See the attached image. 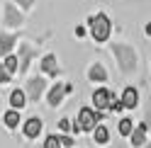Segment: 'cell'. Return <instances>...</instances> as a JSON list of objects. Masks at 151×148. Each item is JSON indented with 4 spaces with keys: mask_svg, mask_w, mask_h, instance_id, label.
Returning <instances> with one entry per match:
<instances>
[{
    "mask_svg": "<svg viewBox=\"0 0 151 148\" xmlns=\"http://www.w3.org/2000/svg\"><path fill=\"white\" fill-rule=\"evenodd\" d=\"M88 27H90V34H93V39H95L98 44H102V41H107V39H110L112 22H110V17H107L105 12L93 15L90 20H88Z\"/></svg>",
    "mask_w": 151,
    "mask_h": 148,
    "instance_id": "cell-1",
    "label": "cell"
},
{
    "mask_svg": "<svg viewBox=\"0 0 151 148\" xmlns=\"http://www.w3.org/2000/svg\"><path fill=\"white\" fill-rule=\"evenodd\" d=\"M105 112H98L95 107H81L78 109V119H76V131H93L100 122Z\"/></svg>",
    "mask_w": 151,
    "mask_h": 148,
    "instance_id": "cell-2",
    "label": "cell"
},
{
    "mask_svg": "<svg viewBox=\"0 0 151 148\" xmlns=\"http://www.w3.org/2000/svg\"><path fill=\"white\" fill-rule=\"evenodd\" d=\"M112 51H115V56H117V63H119V68L124 70V73H132L137 68V53L132 46L127 44H115L112 46Z\"/></svg>",
    "mask_w": 151,
    "mask_h": 148,
    "instance_id": "cell-3",
    "label": "cell"
},
{
    "mask_svg": "<svg viewBox=\"0 0 151 148\" xmlns=\"http://www.w3.org/2000/svg\"><path fill=\"white\" fill-rule=\"evenodd\" d=\"M112 95H115L112 90H107V88H98L95 92H93V107H95L98 112H105V109L110 107Z\"/></svg>",
    "mask_w": 151,
    "mask_h": 148,
    "instance_id": "cell-4",
    "label": "cell"
},
{
    "mask_svg": "<svg viewBox=\"0 0 151 148\" xmlns=\"http://www.w3.org/2000/svg\"><path fill=\"white\" fill-rule=\"evenodd\" d=\"M122 105H124V109H137L139 107V90L137 88H124V90H122Z\"/></svg>",
    "mask_w": 151,
    "mask_h": 148,
    "instance_id": "cell-5",
    "label": "cell"
},
{
    "mask_svg": "<svg viewBox=\"0 0 151 148\" xmlns=\"http://www.w3.org/2000/svg\"><path fill=\"white\" fill-rule=\"evenodd\" d=\"M146 134H149V126H146V122H141L139 126H134V131H132V136H129V143L134 148H141L146 143Z\"/></svg>",
    "mask_w": 151,
    "mask_h": 148,
    "instance_id": "cell-6",
    "label": "cell"
},
{
    "mask_svg": "<svg viewBox=\"0 0 151 148\" xmlns=\"http://www.w3.org/2000/svg\"><path fill=\"white\" fill-rule=\"evenodd\" d=\"M22 131H24L27 138H37V136H39V131H42V119H39V117L27 119L24 126H22Z\"/></svg>",
    "mask_w": 151,
    "mask_h": 148,
    "instance_id": "cell-7",
    "label": "cell"
},
{
    "mask_svg": "<svg viewBox=\"0 0 151 148\" xmlns=\"http://www.w3.org/2000/svg\"><path fill=\"white\" fill-rule=\"evenodd\" d=\"M88 78H90L93 83H105V80H107V68L102 66V63H93L90 70H88Z\"/></svg>",
    "mask_w": 151,
    "mask_h": 148,
    "instance_id": "cell-8",
    "label": "cell"
},
{
    "mask_svg": "<svg viewBox=\"0 0 151 148\" xmlns=\"http://www.w3.org/2000/svg\"><path fill=\"white\" fill-rule=\"evenodd\" d=\"M42 73L46 75H59V66H56V56L54 53H46L42 58Z\"/></svg>",
    "mask_w": 151,
    "mask_h": 148,
    "instance_id": "cell-9",
    "label": "cell"
},
{
    "mask_svg": "<svg viewBox=\"0 0 151 148\" xmlns=\"http://www.w3.org/2000/svg\"><path fill=\"white\" fill-rule=\"evenodd\" d=\"M93 141H95L98 146L110 143V131H107V126H105V124H98L95 129H93Z\"/></svg>",
    "mask_w": 151,
    "mask_h": 148,
    "instance_id": "cell-10",
    "label": "cell"
},
{
    "mask_svg": "<svg viewBox=\"0 0 151 148\" xmlns=\"http://www.w3.org/2000/svg\"><path fill=\"white\" fill-rule=\"evenodd\" d=\"M63 95H66V90H63L61 83H59V85H54L49 90V97H46V100H49V107H59V102L63 100Z\"/></svg>",
    "mask_w": 151,
    "mask_h": 148,
    "instance_id": "cell-11",
    "label": "cell"
},
{
    "mask_svg": "<svg viewBox=\"0 0 151 148\" xmlns=\"http://www.w3.org/2000/svg\"><path fill=\"white\" fill-rule=\"evenodd\" d=\"M10 105H12V109H22L27 105V95L22 90H12L10 92Z\"/></svg>",
    "mask_w": 151,
    "mask_h": 148,
    "instance_id": "cell-12",
    "label": "cell"
},
{
    "mask_svg": "<svg viewBox=\"0 0 151 148\" xmlns=\"http://www.w3.org/2000/svg\"><path fill=\"white\" fill-rule=\"evenodd\" d=\"M117 129H119V136L127 138V136H132V131H134V122H132L129 117H124V119H119V126Z\"/></svg>",
    "mask_w": 151,
    "mask_h": 148,
    "instance_id": "cell-13",
    "label": "cell"
},
{
    "mask_svg": "<svg viewBox=\"0 0 151 148\" xmlns=\"http://www.w3.org/2000/svg\"><path fill=\"white\" fill-rule=\"evenodd\" d=\"M29 90H32V100H39L42 90H44V80H42V78H34V80L29 83Z\"/></svg>",
    "mask_w": 151,
    "mask_h": 148,
    "instance_id": "cell-14",
    "label": "cell"
},
{
    "mask_svg": "<svg viewBox=\"0 0 151 148\" xmlns=\"http://www.w3.org/2000/svg\"><path fill=\"white\" fill-rule=\"evenodd\" d=\"M5 124L10 126V129H15L17 124H20V112H17V109H12V112H7V114H5Z\"/></svg>",
    "mask_w": 151,
    "mask_h": 148,
    "instance_id": "cell-15",
    "label": "cell"
},
{
    "mask_svg": "<svg viewBox=\"0 0 151 148\" xmlns=\"http://www.w3.org/2000/svg\"><path fill=\"white\" fill-rule=\"evenodd\" d=\"M107 112H124V105H122V100H117V95H112Z\"/></svg>",
    "mask_w": 151,
    "mask_h": 148,
    "instance_id": "cell-16",
    "label": "cell"
},
{
    "mask_svg": "<svg viewBox=\"0 0 151 148\" xmlns=\"http://www.w3.org/2000/svg\"><path fill=\"white\" fill-rule=\"evenodd\" d=\"M44 148H63V146H61V138H59V136H46Z\"/></svg>",
    "mask_w": 151,
    "mask_h": 148,
    "instance_id": "cell-17",
    "label": "cell"
},
{
    "mask_svg": "<svg viewBox=\"0 0 151 148\" xmlns=\"http://www.w3.org/2000/svg\"><path fill=\"white\" fill-rule=\"evenodd\" d=\"M12 36H3V39H0V53H7L10 51V46H12Z\"/></svg>",
    "mask_w": 151,
    "mask_h": 148,
    "instance_id": "cell-18",
    "label": "cell"
},
{
    "mask_svg": "<svg viewBox=\"0 0 151 148\" xmlns=\"http://www.w3.org/2000/svg\"><path fill=\"white\" fill-rule=\"evenodd\" d=\"M3 66H5L7 70H10V73H15V68H17V58H15V56H7Z\"/></svg>",
    "mask_w": 151,
    "mask_h": 148,
    "instance_id": "cell-19",
    "label": "cell"
},
{
    "mask_svg": "<svg viewBox=\"0 0 151 148\" xmlns=\"http://www.w3.org/2000/svg\"><path fill=\"white\" fill-rule=\"evenodd\" d=\"M10 75H12V73L7 70V68L3 66V63H0V83H7V80H10Z\"/></svg>",
    "mask_w": 151,
    "mask_h": 148,
    "instance_id": "cell-20",
    "label": "cell"
},
{
    "mask_svg": "<svg viewBox=\"0 0 151 148\" xmlns=\"http://www.w3.org/2000/svg\"><path fill=\"white\" fill-rule=\"evenodd\" d=\"M59 138H61V146H66V148H71V146H73V138H71L68 134H63V136H59Z\"/></svg>",
    "mask_w": 151,
    "mask_h": 148,
    "instance_id": "cell-21",
    "label": "cell"
},
{
    "mask_svg": "<svg viewBox=\"0 0 151 148\" xmlns=\"http://www.w3.org/2000/svg\"><path fill=\"white\" fill-rule=\"evenodd\" d=\"M59 129L61 131H71V122L68 119H59Z\"/></svg>",
    "mask_w": 151,
    "mask_h": 148,
    "instance_id": "cell-22",
    "label": "cell"
},
{
    "mask_svg": "<svg viewBox=\"0 0 151 148\" xmlns=\"http://www.w3.org/2000/svg\"><path fill=\"white\" fill-rule=\"evenodd\" d=\"M144 122H146V126H149V134H151V109L144 114Z\"/></svg>",
    "mask_w": 151,
    "mask_h": 148,
    "instance_id": "cell-23",
    "label": "cell"
},
{
    "mask_svg": "<svg viewBox=\"0 0 151 148\" xmlns=\"http://www.w3.org/2000/svg\"><path fill=\"white\" fill-rule=\"evenodd\" d=\"M76 36H86V27H83V24L76 27Z\"/></svg>",
    "mask_w": 151,
    "mask_h": 148,
    "instance_id": "cell-24",
    "label": "cell"
},
{
    "mask_svg": "<svg viewBox=\"0 0 151 148\" xmlns=\"http://www.w3.org/2000/svg\"><path fill=\"white\" fill-rule=\"evenodd\" d=\"M146 32H149V34H151V22H149V24H146Z\"/></svg>",
    "mask_w": 151,
    "mask_h": 148,
    "instance_id": "cell-25",
    "label": "cell"
},
{
    "mask_svg": "<svg viewBox=\"0 0 151 148\" xmlns=\"http://www.w3.org/2000/svg\"><path fill=\"white\" fill-rule=\"evenodd\" d=\"M141 148H151V143H144V146H141Z\"/></svg>",
    "mask_w": 151,
    "mask_h": 148,
    "instance_id": "cell-26",
    "label": "cell"
}]
</instances>
